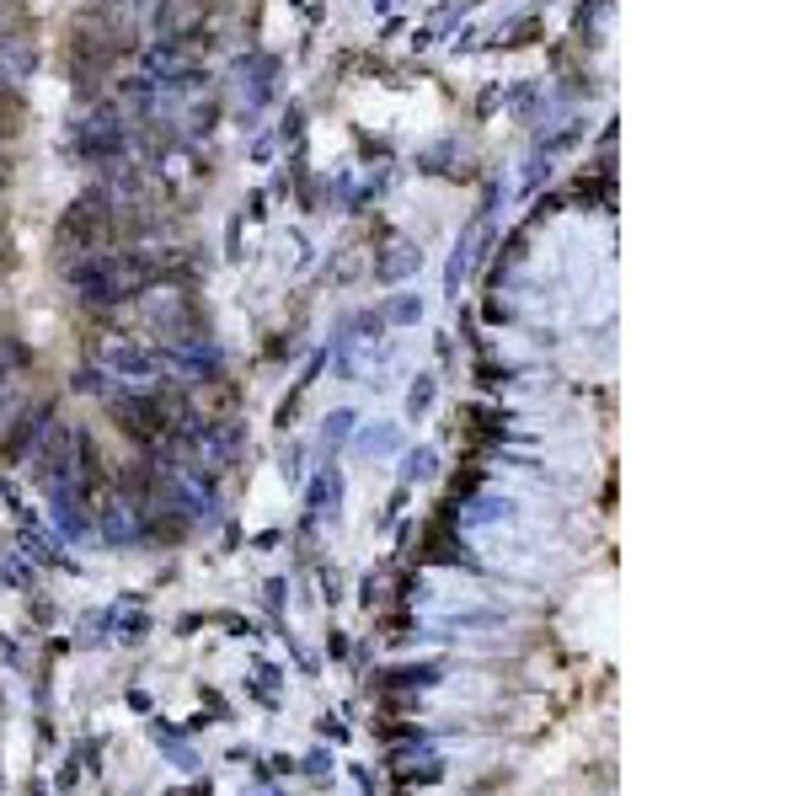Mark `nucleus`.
Listing matches in <instances>:
<instances>
[{
    "mask_svg": "<svg viewBox=\"0 0 802 796\" xmlns=\"http://www.w3.org/2000/svg\"><path fill=\"white\" fill-rule=\"evenodd\" d=\"M107 225H113L107 193H102V187H86V193L59 214V230H54V246H59V257H65V268H70V262H81V257H97Z\"/></svg>",
    "mask_w": 802,
    "mask_h": 796,
    "instance_id": "f257e3e1",
    "label": "nucleus"
},
{
    "mask_svg": "<svg viewBox=\"0 0 802 796\" xmlns=\"http://www.w3.org/2000/svg\"><path fill=\"white\" fill-rule=\"evenodd\" d=\"M43 497H49L54 540H59V545H86V540H97V524H91L86 503H81V497H75L70 487H43Z\"/></svg>",
    "mask_w": 802,
    "mask_h": 796,
    "instance_id": "f03ea898",
    "label": "nucleus"
},
{
    "mask_svg": "<svg viewBox=\"0 0 802 796\" xmlns=\"http://www.w3.org/2000/svg\"><path fill=\"white\" fill-rule=\"evenodd\" d=\"M49 423H54V401H38L33 412L11 417V428L0 433V455H6L11 465H22L38 449V439H43V428H49Z\"/></svg>",
    "mask_w": 802,
    "mask_h": 796,
    "instance_id": "7ed1b4c3",
    "label": "nucleus"
},
{
    "mask_svg": "<svg viewBox=\"0 0 802 796\" xmlns=\"http://www.w3.org/2000/svg\"><path fill=\"white\" fill-rule=\"evenodd\" d=\"M102 364L118 369V374H140V380H150V374L161 369V358L150 348H140V342H113V337H107L102 342Z\"/></svg>",
    "mask_w": 802,
    "mask_h": 796,
    "instance_id": "20e7f679",
    "label": "nucleus"
},
{
    "mask_svg": "<svg viewBox=\"0 0 802 796\" xmlns=\"http://www.w3.org/2000/svg\"><path fill=\"white\" fill-rule=\"evenodd\" d=\"M337 503H343V471L337 465H321V471L311 476V487H305V513H337Z\"/></svg>",
    "mask_w": 802,
    "mask_h": 796,
    "instance_id": "39448f33",
    "label": "nucleus"
},
{
    "mask_svg": "<svg viewBox=\"0 0 802 796\" xmlns=\"http://www.w3.org/2000/svg\"><path fill=\"white\" fill-rule=\"evenodd\" d=\"M439 775H444L439 754H401L396 759V780H401V786H434Z\"/></svg>",
    "mask_w": 802,
    "mask_h": 796,
    "instance_id": "423d86ee",
    "label": "nucleus"
},
{
    "mask_svg": "<svg viewBox=\"0 0 802 796\" xmlns=\"http://www.w3.org/2000/svg\"><path fill=\"white\" fill-rule=\"evenodd\" d=\"M418 262H423L418 246H412V241H396L391 252L380 257V278H385V284H396V278H412V268H418Z\"/></svg>",
    "mask_w": 802,
    "mask_h": 796,
    "instance_id": "0eeeda50",
    "label": "nucleus"
},
{
    "mask_svg": "<svg viewBox=\"0 0 802 796\" xmlns=\"http://www.w3.org/2000/svg\"><path fill=\"white\" fill-rule=\"evenodd\" d=\"M439 674H444V663H407V668H391L385 684L391 690H423V684H439Z\"/></svg>",
    "mask_w": 802,
    "mask_h": 796,
    "instance_id": "6e6552de",
    "label": "nucleus"
},
{
    "mask_svg": "<svg viewBox=\"0 0 802 796\" xmlns=\"http://www.w3.org/2000/svg\"><path fill=\"white\" fill-rule=\"evenodd\" d=\"M514 503H508V497H476V503L466 508V524H508L514 519Z\"/></svg>",
    "mask_w": 802,
    "mask_h": 796,
    "instance_id": "1a4fd4ad",
    "label": "nucleus"
},
{
    "mask_svg": "<svg viewBox=\"0 0 802 796\" xmlns=\"http://www.w3.org/2000/svg\"><path fill=\"white\" fill-rule=\"evenodd\" d=\"M418 316H423V300H418V294H396V300L380 310V321H385V326H412Z\"/></svg>",
    "mask_w": 802,
    "mask_h": 796,
    "instance_id": "9d476101",
    "label": "nucleus"
},
{
    "mask_svg": "<svg viewBox=\"0 0 802 796\" xmlns=\"http://www.w3.org/2000/svg\"><path fill=\"white\" fill-rule=\"evenodd\" d=\"M434 396H439V380L434 374H418V380H412V396H407V417H428L434 412Z\"/></svg>",
    "mask_w": 802,
    "mask_h": 796,
    "instance_id": "9b49d317",
    "label": "nucleus"
},
{
    "mask_svg": "<svg viewBox=\"0 0 802 796\" xmlns=\"http://www.w3.org/2000/svg\"><path fill=\"white\" fill-rule=\"evenodd\" d=\"M0 588H17V593L33 588V572H27V561H22V556L0 551Z\"/></svg>",
    "mask_w": 802,
    "mask_h": 796,
    "instance_id": "f8f14e48",
    "label": "nucleus"
},
{
    "mask_svg": "<svg viewBox=\"0 0 802 796\" xmlns=\"http://www.w3.org/2000/svg\"><path fill=\"white\" fill-rule=\"evenodd\" d=\"M348 433H353V412H332L327 423H321V444H327V455H337V449H343Z\"/></svg>",
    "mask_w": 802,
    "mask_h": 796,
    "instance_id": "ddd939ff",
    "label": "nucleus"
},
{
    "mask_svg": "<svg viewBox=\"0 0 802 796\" xmlns=\"http://www.w3.org/2000/svg\"><path fill=\"white\" fill-rule=\"evenodd\" d=\"M391 449H401V433H396L391 423L364 433V455H391Z\"/></svg>",
    "mask_w": 802,
    "mask_h": 796,
    "instance_id": "4468645a",
    "label": "nucleus"
},
{
    "mask_svg": "<svg viewBox=\"0 0 802 796\" xmlns=\"http://www.w3.org/2000/svg\"><path fill=\"white\" fill-rule=\"evenodd\" d=\"M161 748H166V759H172V764H182V770H198V754H193L188 743H177L166 727H161Z\"/></svg>",
    "mask_w": 802,
    "mask_h": 796,
    "instance_id": "2eb2a0df",
    "label": "nucleus"
},
{
    "mask_svg": "<svg viewBox=\"0 0 802 796\" xmlns=\"http://www.w3.org/2000/svg\"><path fill=\"white\" fill-rule=\"evenodd\" d=\"M22 342H0V380H11V369H22Z\"/></svg>",
    "mask_w": 802,
    "mask_h": 796,
    "instance_id": "dca6fc26",
    "label": "nucleus"
},
{
    "mask_svg": "<svg viewBox=\"0 0 802 796\" xmlns=\"http://www.w3.org/2000/svg\"><path fill=\"white\" fill-rule=\"evenodd\" d=\"M428 471H434V449H412V460H407V471H401V476L418 481V476H428Z\"/></svg>",
    "mask_w": 802,
    "mask_h": 796,
    "instance_id": "f3484780",
    "label": "nucleus"
},
{
    "mask_svg": "<svg viewBox=\"0 0 802 796\" xmlns=\"http://www.w3.org/2000/svg\"><path fill=\"white\" fill-rule=\"evenodd\" d=\"M327 770H332V759H327V748H316L311 759H305V775H316V780H327Z\"/></svg>",
    "mask_w": 802,
    "mask_h": 796,
    "instance_id": "a211bd4d",
    "label": "nucleus"
},
{
    "mask_svg": "<svg viewBox=\"0 0 802 796\" xmlns=\"http://www.w3.org/2000/svg\"><path fill=\"white\" fill-rule=\"evenodd\" d=\"M145 631H150V615H140V620H123V631H118V636H123V642H140Z\"/></svg>",
    "mask_w": 802,
    "mask_h": 796,
    "instance_id": "6ab92c4d",
    "label": "nucleus"
},
{
    "mask_svg": "<svg viewBox=\"0 0 802 796\" xmlns=\"http://www.w3.org/2000/svg\"><path fill=\"white\" fill-rule=\"evenodd\" d=\"M268 610H273V615H284V583H279V577L268 583Z\"/></svg>",
    "mask_w": 802,
    "mask_h": 796,
    "instance_id": "aec40b11",
    "label": "nucleus"
},
{
    "mask_svg": "<svg viewBox=\"0 0 802 796\" xmlns=\"http://www.w3.org/2000/svg\"><path fill=\"white\" fill-rule=\"evenodd\" d=\"M327 599H343V577H337L332 567H327Z\"/></svg>",
    "mask_w": 802,
    "mask_h": 796,
    "instance_id": "412c9836",
    "label": "nucleus"
},
{
    "mask_svg": "<svg viewBox=\"0 0 802 796\" xmlns=\"http://www.w3.org/2000/svg\"><path fill=\"white\" fill-rule=\"evenodd\" d=\"M6 257H11V236L0 230V262H6Z\"/></svg>",
    "mask_w": 802,
    "mask_h": 796,
    "instance_id": "4be33fe9",
    "label": "nucleus"
}]
</instances>
